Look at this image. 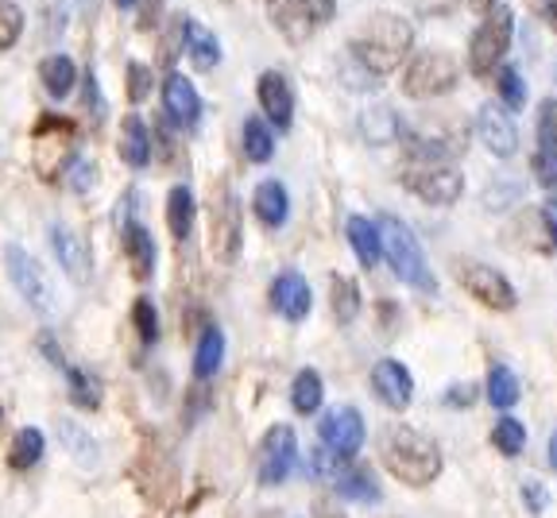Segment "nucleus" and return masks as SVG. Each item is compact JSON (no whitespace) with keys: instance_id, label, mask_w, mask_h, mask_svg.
I'll return each mask as SVG.
<instances>
[{"instance_id":"nucleus-1","label":"nucleus","mask_w":557,"mask_h":518,"mask_svg":"<svg viewBox=\"0 0 557 518\" xmlns=\"http://www.w3.org/2000/svg\"><path fill=\"white\" fill-rule=\"evenodd\" d=\"M380 457L387 465V472L410 488L434 484L437 476H442V449L426 433L410 430V425H392V430L383 433Z\"/></svg>"},{"instance_id":"nucleus-2","label":"nucleus","mask_w":557,"mask_h":518,"mask_svg":"<svg viewBox=\"0 0 557 518\" xmlns=\"http://www.w3.org/2000/svg\"><path fill=\"white\" fill-rule=\"evenodd\" d=\"M410 44H414V27H410L407 20L395 16V12H375L364 24V32L352 39V59H357L372 78H383V74L399 70Z\"/></svg>"},{"instance_id":"nucleus-3","label":"nucleus","mask_w":557,"mask_h":518,"mask_svg":"<svg viewBox=\"0 0 557 518\" xmlns=\"http://www.w3.org/2000/svg\"><path fill=\"white\" fill-rule=\"evenodd\" d=\"M375 229H380V248H383V256H387V263H392L395 275H399L407 286H414V291L434 294L437 283H434V275H430L426 251H422L418 236L410 233L407 221L395 213H383Z\"/></svg>"},{"instance_id":"nucleus-4","label":"nucleus","mask_w":557,"mask_h":518,"mask_svg":"<svg viewBox=\"0 0 557 518\" xmlns=\"http://www.w3.org/2000/svg\"><path fill=\"white\" fill-rule=\"evenodd\" d=\"M511 35H515V12L504 9V4H496V9L480 20L476 35H472L469 44V70L476 78L492 74L504 62L507 47H511Z\"/></svg>"},{"instance_id":"nucleus-5","label":"nucleus","mask_w":557,"mask_h":518,"mask_svg":"<svg viewBox=\"0 0 557 518\" xmlns=\"http://www.w3.org/2000/svg\"><path fill=\"white\" fill-rule=\"evenodd\" d=\"M32 159L39 166L47 182L59 178L62 166H70V144H74V121L66 116H54V113H44L35 121L32 128Z\"/></svg>"},{"instance_id":"nucleus-6","label":"nucleus","mask_w":557,"mask_h":518,"mask_svg":"<svg viewBox=\"0 0 557 518\" xmlns=\"http://www.w3.org/2000/svg\"><path fill=\"white\" fill-rule=\"evenodd\" d=\"M453 86H457V62L445 51H418L403 74V94L418 97V101L449 94Z\"/></svg>"},{"instance_id":"nucleus-7","label":"nucleus","mask_w":557,"mask_h":518,"mask_svg":"<svg viewBox=\"0 0 557 518\" xmlns=\"http://www.w3.org/2000/svg\"><path fill=\"white\" fill-rule=\"evenodd\" d=\"M4 263H9V279L20 291V298H27L39 313H54V306H59L54 303V286L47 279V271L39 268V259L27 256L20 244H9L4 248Z\"/></svg>"},{"instance_id":"nucleus-8","label":"nucleus","mask_w":557,"mask_h":518,"mask_svg":"<svg viewBox=\"0 0 557 518\" xmlns=\"http://www.w3.org/2000/svg\"><path fill=\"white\" fill-rule=\"evenodd\" d=\"M407 186L430 206H453L465 194V174L449 163H418V171L407 174Z\"/></svg>"},{"instance_id":"nucleus-9","label":"nucleus","mask_w":557,"mask_h":518,"mask_svg":"<svg viewBox=\"0 0 557 518\" xmlns=\"http://www.w3.org/2000/svg\"><path fill=\"white\" fill-rule=\"evenodd\" d=\"M333 16V0H275L271 9V20L290 44H302L310 39V32L318 24H330Z\"/></svg>"},{"instance_id":"nucleus-10","label":"nucleus","mask_w":557,"mask_h":518,"mask_svg":"<svg viewBox=\"0 0 557 518\" xmlns=\"http://www.w3.org/2000/svg\"><path fill=\"white\" fill-rule=\"evenodd\" d=\"M457 279H461V286L476 298V303L492 306V310H511L515 306V286L504 279V271L487 268V263H469V259H465L461 268H457Z\"/></svg>"},{"instance_id":"nucleus-11","label":"nucleus","mask_w":557,"mask_h":518,"mask_svg":"<svg viewBox=\"0 0 557 518\" xmlns=\"http://www.w3.org/2000/svg\"><path fill=\"white\" fill-rule=\"evenodd\" d=\"M295 457H298L295 430H290V425H271L260 445V484L263 488L283 484L290 476V468H295Z\"/></svg>"},{"instance_id":"nucleus-12","label":"nucleus","mask_w":557,"mask_h":518,"mask_svg":"<svg viewBox=\"0 0 557 518\" xmlns=\"http://www.w3.org/2000/svg\"><path fill=\"white\" fill-rule=\"evenodd\" d=\"M318 437L325 449H333V457H352L364 445V418L357 406H337L318 422Z\"/></svg>"},{"instance_id":"nucleus-13","label":"nucleus","mask_w":557,"mask_h":518,"mask_svg":"<svg viewBox=\"0 0 557 518\" xmlns=\"http://www.w3.org/2000/svg\"><path fill=\"white\" fill-rule=\"evenodd\" d=\"M476 132L484 139V147L492 156L511 159L519 151V128H515V116L507 113L499 101H484L476 109Z\"/></svg>"},{"instance_id":"nucleus-14","label":"nucleus","mask_w":557,"mask_h":518,"mask_svg":"<svg viewBox=\"0 0 557 518\" xmlns=\"http://www.w3.org/2000/svg\"><path fill=\"white\" fill-rule=\"evenodd\" d=\"M163 109H166V116H171L178 128H186V132H194L201 124V97H198V89H194V82L186 78V74H166V82H163Z\"/></svg>"},{"instance_id":"nucleus-15","label":"nucleus","mask_w":557,"mask_h":518,"mask_svg":"<svg viewBox=\"0 0 557 518\" xmlns=\"http://www.w3.org/2000/svg\"><path fill=\"white\" fill-rule=\"evenodd\" d=\"M256 97H260L263 116H268L278 132H290V124H295V97H290L287 78H283L278 70L260 74V82H256Z\"/></svg>"},{"instance_id":"nucleus-16","label":"nucleus","mask_w":557,"mask_h":518,"mask_svg":"<svg viewBox=\"0 0 557 518\" xmlns=\"http://www.w3.org/2000/svg\"><path fill=\"white\" fill-rule=\"evenodd\" d=\"M51 248H54V256H59L62 271H66L78 286H86L89 279H94V256H89V244L82 240L74 229L51 225Z\"/></svg>"},{"instance_id":"nucleus-17","label":"nucleus","mask_w":557,"mask_h":518,"mask_svg":"<svg viewBox=\"0 0 557 518\" xmlns=\"http://www.w3.org/2000/svg\"><path fill=\"white\" fill-rule=\"evenodd\" d=\"M236 251H240V206L233 194L221 190L213 206V256L221 263H233Z\"/></svg>"},{"instance_id":"nucleus-18","label":"nucleus","mask_w":557,"mask_h":518,"mask_svg":"<svg viewBox=\"0 0 557 518\" xmlns=\"http://www.w3.org/2000/svg\"><path fill=\"white\" fill-rule=\"evenodd\" d=\"M372 391L380 395V403H387L392 410H407L410 395H414V380L399 360H380L372 368Z\"/></svg>"},{"instance_id":"nucleus-19","label":"nucleus","mask_w":557,"mask_h":518,"mask_svg":"<svg viewBox=\"0 0 557 518\" xmlns=\"http://www.w3.org/2000/svg\"><path fill=\"white\" fill-rule=\"evenodd\" d=\"M310 283H306V275H298V271H283V275L275 279V286H271V306H275L278 318L287 321H302L306 313H310Z\"/></svg>"},{"instance_id":"nucleus-20","label":"nucleus","mask_w":557,"mask_h":518,"mask_svg":"<svg viewBox=\"0 0 557 518\" xmlns=\"http://www.w3.org/2000/svg\"><path fill=\"white\" fill-rule=\"evenodd\" d=\"M252 206H256V217H260L263 229H278L290 213V201H287V190H283V182H260L256 194H252Z\"/></svg>"},{"instance_id":"nucleus-21","label":"nucleus","mask_w":557,"mask_h":518,"mask_svg":"<svg viewBox=\"0 0 557 518\" xmlns=\"http://www.w3.org/2000/svg\"><path fill=\"white\" fill-rule=\"evenodd\" d=\"M121 159L128 166H136V171L151 163V132L136 113H128L121 124Z\"/></svg>"},{"instance_id":"nucleus-22","label":"nucleus","mask_w":557,"mask_h":518,"mask_svg":"<svg viewBox=\"0 0 557 518\" xmlns=\"http://www.w3.org/2000/svg\"><path fill=\"white\" fill-rule=\"evenodd\" d=\"M124 251H128V263H132V275L136 279H151L156 271V240L144 225H124Z\"/></svg>"},{"instance_id":"nucleus-23","label":"nucleus","mask_w":557,"mask_h":518,"mask_svg":"<svg viewBox=\"0 0 557 518\" xmlns=\"http://www.w3.org/2000/svg\"><path fill=\"white\" fill-rule=\"evenodd\" d=\"M198 221V206H194V190L190 186H174L166 194V229H171L174 240H186Z\"/></svg>"},{"instance_id":"nucleus-24","label":"nucleus","mask_w":557,"mask_h":518,"mask_svg":"<svg viewBox=\"0 0 557 518\" xmlns=\"http://www.w3.org/2000/svg\"><path fill=\"white\" fill-rule=\"evenodd\" d=\"M345 236H348V244H352V251H357V259L364 263V268H375V263H380V256H383L380 229H375L368 217H348Z\"/></svg>"},{"instance_id":"nucleus-25","label":"nucleus","mask_w":557,"mask_h":518,"mask_svg":"<svg viewBox=\"0 0 557 518\" xmlns=\"http://www.w3.org/2000/svg\"><path fill=\"white\" fill-rule=\"evenodd\" d=\"M186 54H190V62L198 70H213L221 62V44H218V35L209 32V27H201V24H186V47H183Z\"/></svg>"},{"instance_id":"nucleus-26","label":"nucleus","mask_w":557,"mask_h":518,"mask_svg":"<svg viewBox=\"0 0 557 518\" xmlns=\"http://www.w3.org/2000/svg\"><path fill=\"white\" fill-rule=\"evenodd\" d=\"M39 82H44V89L51 97H66L74 89V82H78V66L66 54H51V59L39 62Z\"/></svg>"},{"instance_id":"nucleus-27","label":"nucleus","mask_w":557,"mask_h":518,"mask_svg":"<svg viewBox=\"0 0 557 518\" xmlns=\"http://www.w3.org/2000/svg\"><path fill=\"white\" fill-rule=\"evenodd\" d=\"M221 360H225V333H221V329H206L198 341V353H194V375H198V380L218 375Z\"/></svg>"},{"instance_id":"nucleus-28","label":"nucleus","mask_w":557,"mask_h":518,"mask_svg":"<svg viewBox=\"0 0 557 518\" xmlns=\"http://www.w3.org/2000/svg\"><path fill=\"white\" fill-rule=\"evenodd\" d=\"M337 492L352 503H380V484L372 480L368 468H345V472H337Z\"/></svg>"},{"instance_id":"nucleus-29","label":"nucleus","mask_w":557,"mask_h":518,"mask_svg":"<svg viewBox=\"0 0 557 518\" xmlns=\"http://www.w3.org/2000/svg\"><path fill=\"white\" fill-rule=\"evenodd\" d=\"M244 156L252 163H268L275 156V132L263 124V116H248L244 121Z\"/></svg>"},{"instance_id":"nucleus-30","label":"nucleus","mask_w":557,"mask_h":518,"mask_svg":"<svg viewBox=\"0 0 557 518\" xmlns=\"http://www.w3.org/2000/svg\"><path fill=\"white\" fill-rule=\"evenodd\" d=\"M330 286H333V318H337L341 325H352V321H357V313H360V286H357V279L333 275Z\"/></svg>"},{"instance_id":"nucleus-31","label":"nucleus","mask_w":557,"mask_h":518,"mask_svg":"<svg viewBox=\"0 0 557 518\" xmlns=\"http://www.w3.org/2000/svg\"><path fill=\"white\" fill-rule=\"evenodd\" d=\"M39 457H44V433L35 430V425H27V430H20L16 437H12L9 465L16 468V472H27L32 465H39Z\"/></svg>"},{"instance_id":"nucleus-32","label":"nucleus","mask_w":557,"mask_h":518,"mask_svg":"<svg viewBox=\"0 0 557 518\" xmlns=\"http://www.w3.org/2000/svg\"><path fill=\"white\" fill-rule=\"evenodd\" d=\"M322 375L318 372H298L295 375V387H290V406H295L298 415H313L318 406H322Z\"/></svg>"},{"instance_id":"nucleus-33","label":"nucleus","mask_w":557,"mask_h":518,"mask_svg":"<svg viewBox=\"0 0 557 518\" xmlns=\"http://www.w3.org/2000/svg\"><path fill=\"white\" fill-rule=\"evenodd\" d=\"M487 398H492V406H499V410H507V406L519 403V380L511 375V368H492V375H487Z\"/></svg>"},{"instance_id":"nucleus-34","label":"nucleus","mask_w":557,"mask_h":518,"mask_svg":"<svg viewBox=\"0 0 557 518\" xmlns=\"http://www.w3.org/2000/svg\"><path fill=\"white\" fill-rule=\"evenodd\" d=\"M499 104H504L507 113H519L522 104H527V82H522V74L515 66H504L499 70Z\"/></svg>"},{"instance_id":"nucleus-35","label":"nucleus","mask_w":557,"mask_h":518,"mask_svg":"<svg viewBox=\"0 0 557 518\" xmlns=\"http://www.w3.org/2000/svg\"><path fill=\"white\" fill-rule=\"evenodd\" d=\"M492 445H496L504 457H519V453L527 449V430H522V422H515V418H499L496 430H492Z\"/></svg>"},{"instance_id":"nucleus-36","label":"nucleus","mask_w":557,"mask_h":518,"mask_svg":"<svg viewBox=\"0 0 557 518\" xmlns=\"http://www.w3.org/2000/svg\"><path fill=\"white\" fill-rule=\"evenodd\" d=\"M66 380H70V398H74V406H82V410H97V406H101V387H97V380H89L82 368H66Z\"/></svg>"},{"instance_id":"nucleus-37","label":"nucleus","mask_w":557,"mask_h":518,"mask_svg":"<svg viewBox=\"0 0 557 518\" xmlns=\"http://www.w3.org/2000/svg\"><path fill=\"white\" fill-rule=\"evenodd\" d=\"M395 132H399L395 109H383V104H375V109H368V113H364V136L372 139V144H387Z\"/></svg>"},{"instance_id":"nucleus-38","label":"nucleus","mask_w":557,"mask_h":518,"mask_svg":"<svg viewBox=\"0 0 557 518\" xmlns=\"http://www.w3.org/2000/svg\"><path fill=\"white\" fill-rule=\"evenodd\" d=\"M24 32V12L16 0H0V51H9Z\"/></svg>"},{"instance_id":"nucleus-39","label":"nucleus","mask_w":557,"mask_h":518,"mask_svg":"<svg viewBox=\"0 0 557 518\" xmlns=\"http://www.w3.org/2000/svg\"><path fill=\"white\" fill-rule=\"evenodd\" d=\"M186 24H190L186 16H171V32H166L163 44H159V62H163V66H171V62L178 59V54H183V47H186Z\"/></svg>"},{"instance_id":"nucleus-40","label":"nucleus","mask_w":557,"mask_h":518,"mask_svg":"<svg viewBox=\"0 0 557 518\" xmlns=\"http://www.w3.org/2000/svg\"><path fill=\"white\" fill-rule=\"evenodd\" d=\"M539 151L557 156V101L554 97L542 101V109H539Z\"/></svg>"},{"instance_id":"nucleus-41","label":"nucleus","mask_w":557,"mask_h":518,"mask_svg":"<svg viewBox=\"0 0 557 518\" xmlns=\"http://www.w3.org/2000/svg\"><path fill=\"white\" fill-rule=\"evenodd\" d=\"M132 321H136L144 345H156L159 341V313H156V306H151V298H136V306H132Z\"/></svg>"},{"instance_id":"nucleus-42","label":"nucleus","mask_w":557,"mask_h":518,"mask_svg":"<svg viewBox=\"0 0 557 518\" xmlns=\"http://www.w3.org/2000/svg\"><path fill=\"white\" fill-rule=\"evenodd\" d=\"M151 94V70L144 62H128V101H144Z\"/></svg>"},{"instance_id":"nucleus-43","label":"nucleus","mask_w":557,"mask_h":518,"mask_svg":"<svg viewBox=\"0 0 557 518\" xmlns=\"http://www.w3.org/2000/svg\"><path fill=\"white\" fill-rule=\"evenodd\" d=\"M66 174H70V186H74L78 194H86L89 186H94V178H97V166L89 163V159H70Z\"/></svg>"},{"instance_id":"nucleus-44","label":"nucleus","mask_w":557,"mask_h":518,"mask_svg":"<svg viewBox=\"0 0 557 518\" xmlns=\"http://www.w3.org/2000/svg\"><path fill=\"white\" fill-rule=\"evenodd\" d=\"M534 174H539L542 186H557V156L539 151V156H534Z\"/></svg>"},{"instance_id":"nucleus-45","label":"nucleus","mask_w":557,"mask_h":518,"mask_svg":"<svg viewBox=\"0 0 557 518\" xmlns=\"http://www.w3.org/2000/svg\"><path fill=\"white\" fill-rule=\"evenodd\" d=\"M531 9L557 32V0H531Z\"/></svg>"},{"instance_id":"nucleus-46","label":"nucleus","mask_w":557,"mask_h":518,"mask_svg":"<svg viewBox=\"0 0 557 518\" xmlns=\"http://www.w3.org/2000/svg\"><path fill=\"white\" fill-rule=\"evenodd\" d=\"M86 104L94 109V116H101L104 104H101V94H97V78H94V74H86Z\"/></svg>"},{"instance_id":"nucleus-47","label":"nucleus","mask_w":557,"mask_h":518,"mask_svg":"<svg viewBox=\"0 0 557 518\" xmlns=\"http://www.w3.org/2000/svg\"><path fill=\"white\" fill-rule=\"evenodd\" d=\"M527 503H531L534 515H542V507H546V503H549V495L542 492L539 484H527Z\"/></svg>"},{"instance_id":"nucleus-48","label":"nucleus","mask_w":557,"mask_h":518,"mask_svg":"<svg viewBox=\"0 0 557 518\" xmlns=\"http://www.w3.org/2000/svg\"><path fill=\"white\" fill-rule=\"evenodd\" d=\"M542 221L549 225V236H554V244H557V201H546V206H542Z\"/></svg>"},{"instance_id":"nucleus-49","label":"nucleus","mask_w":557,"mask_h":518,"mask_svg":"<svg viewBox=\"0 0 557 518\" xmlns=\"http://www.w3.org/2000/svg\"><path fill=\"white\" fill-rule=\"evenodd\" d=\"M469 4H472V12H484V16L496 9V0H469Z\"/></svg>"},{"instance_id":"nucleus-50","label":"nucleus","mask_w":557,"mask_h":518,"mask_svg":"<svg viewBox=\"0 0 557 518\" xmlns=\"http://www.w3.org/2000/svg\"><path fill=\"white\" fill-rule=\"evenodd\" d=\"M549 468H554V472H557V433H554V437H549Z\"/></svg>"},{"instance_id":"nucleus-51","label":"nucleus","mask_w":557,"mask_h":518,"mask_svg":"<svg viewBox=\"0 0 557 518\" xmlns=\"http://www.w3.org/2000/svg\"><path fill=\"white\" fill-rule=\"evenodd\" d=\"M116 4H121V9H132V4H136V0H116Z\"/></svg>"},{"instance_id":"nucleus-52","label":"nucleus","mask_w":557,"mask_h":518,"mask_svg":"<svg viewBox=\"0 0 557 518\" xmlns=\"http://www.w3.org/2000/svg\"><path fill=\"white\" fill-rule=\"evenodd\" d=\"M0 422H4V410H0Z\"/></svg>"},{"instance_id":"nucleus-53","label":"nucleus","mask_w":557,"mask_h":518,"mask_svg":"<svg viewBox=\"0 0 557 518\" xmlns=\"http://www.w3.org/2000/svg\"><path fill=\"white\" fill-rule=\"evenodd\" d=\"M554 74H557V70H554Z\"/></svg>"}]
</instances>
